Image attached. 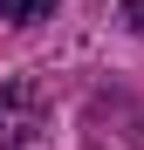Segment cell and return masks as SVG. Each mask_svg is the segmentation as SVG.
Returning <instances> with one entry per match:
<instances>
[{
    "label": "cell",
    "mask_w": 144,
    "mask_h": 150,
    "mask_svg": "<svg viewBox=\"0 0 144 150\" xmlns=\"http://www.w3.org/2000/svg\"><path fill=\"white\" fill-rule=\"evenodd\" d=\"M41 14H55V0H0V21H41Z\"/></svg>",
    "instance_id": "cell-2"
},
{
    "label": "cell",
    "mask_w": 144,
    "mask_h": 150,
    "mask_svg": "<svg viewBox=\"0 0 144 150\" xmlns=\"http://www.w3.org/2000/svg\"><path fill=\"white\" fill-rule=\"evenodd\" d=\"M41 130H48L41 89L34 82H0V143H34Z\"/></svg>",
    "instance_id": "cell-1"
},
{
    "label": "cell",
    "mask_w": 144,
    "mask_h": 150,
    "mask_svg": "<svg viewBox=\"0 0 144 150\" xmlns=\"http://www.w3.org/2000/svg\"><path fill=\"white\" fill-rule=\"evenodd\" d=\"M124 21H130V34L144 41V0H124Z\"/></svg>",
    "instance_id": "cell-3"
}]
</instances>
